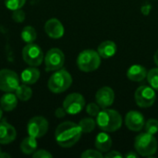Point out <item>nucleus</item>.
<instances>
[{
	"instance_id": "f257e3e1",
	"label": "nucleus",
	"mask_w": 158,
	"mask_h": 158,
	"mask_svg": "<svg viewBox=\"0 0 158 158\" xmlns=\"http://www.w3.org/2000/svg\"><path fill=\"white\" fill-rule=\"evenodd\" d=\"M81 133L82 131L79 124L71 121H65L57 126L55 137L59 146L63 148H69L79 142Z\"/></svg>"
},
{
	"instance_id": "f03ea898",
	"label": "nucleus",
	"mask_w": 158,
	"mask_h": 158,
	"mask_svg": "<svg viewBox=\"0 0 158 158\" xmlns=\"http://www.w3.org/2000/svg\"><path fill=\"white\" fill-rule=\"evenodd\" d=\"M96 124L103 131L114 132L121 128L122 118L116 110L103 108L96 116Z\"/></svg>"
},
{
	"instance_id": "7ed1b4c3",
	"label": "nucleus",
	"mask_w": 158,
	"mask_h": 158,
	"mask_svg": "<svg viewBox=\"0 0 158 158\" xmlns=\"http://www.w3.org/2000/svg\"><path fill=\"white\" fill-rule=\"evenodd\" d=\"M101 64V56L98 52L86 49L80 53L77 58L78 68L83 72H92L96 70Z\"/></svg>"
},
{
	"instance_id": "20e7f679",
	"label": "nucleus",
	"mask_w": 158,
	"mask_h": 158,
	"mask_svg": "<svg viewBox=\"0 0 158 158\" xmlns=\"http://www.w3.org/2000/svg\"><path fill=\"white\" fill-rule=\"evenodd\" d=\"M72 83L71 75L66 69H58L48 80V88L54 94H61Z\"/></svg>"
},
{
	"instance_id": "39448f33",
	"label": "nucleus",
	"mask_w": 158,
	"mask_h": 158,
	"mask_svg": "<svg viewBox=\"0 0 158 158\" xmlns=\"http://www.w3.org/2000/svg\"><path fill=\"white\" fill-rule=\"evenodd\" d=\"M135 149L140 156H152L156 153L157 142L154 135L145 132L139 134L134 143Z\"/></svg>"
},
{
	"instance_id": "423d86ee",
	"label": "nucleus",
	"mask_w": 158,
	"mask_h": 158,
	"mask_svg": "<svg viewBox=\"0 0 158 158\" xmlns=\"http://www.w3.org/2000/svg\"><path fill=\"white\" fill-rule=\"evenodd\" d=\"M22 58L31 67H38L44 60V52L39 45L32 43L27 44L22 49Z\"/></svg>"
},
{
	"instance_id": "0eeeda50",
	"label": "nucleus",
	"mask_w": 158,
	"mask_h": 158,
	"mask_svg": "<svg viewBox=\"0 0 158 158\" xmlns=\"http://www.w3.org/2000/svg\"><path fill=\"white\" fill-rule=\"evenodd\" d=\"M134 98L138 106L147 108L151 107L155 104L156 99V94L155 92V89H153L151 86L142 85L136 90Z\"/></svg>"
},
{
	"instance_id": "6e6552de",
	"label": "nucleus",
	"mask_w": 158,
	"mask_h": 158,
	"mask_svg": "<svg viewBox=\"0 0 158 158\" xmlns=\"http://www.w3.org/2000/svg\"><path fill=\"white\" fill-rule=\"evenodd\" d=\"M19 85V77L16 72L8 69L0 70V90L5 93L15 92Z\"/></svg>"
},
{
	"instance_id": "1a4fd4ad",
	"label": "nucleus",
	"mask_w": 158,
	"mask_h": 158,
	"mask_svg": "<svg viewBox=\"0 0 158 158\" xmlns=\"http://www.w3.org/2000/svg\"><path fill=\"white\" fill-rule=\"evenodd\" d=\"M48 121L44 117H33L31 118L27 125L28 134L36 139L44 136L48 131Z\"/></svg>"
},
{
	"instance_id": "9d476101",
	"label": "nucleus",
	"mask_w": 158,
	"mask_h": 158,
	"mask_svg": "<svg viewBox=\"0 0 158 158\" xmlns=\"http://www.w3.org/2000/svg\"><path fill=\"white\" fill-rule=\"evenodd\" d=\"M65 62L64 53L58 48L50 49L44 56V64L47 71H56L60 69Z\"/></svg>"
},
{
	"instance_id": "9b49d317",
	"label": "nucleus",
	"mask_w": 158,
	"mask_h": 158,
	"mask_svg": "<svg viewBox=\"0 0 158 158\" xmlns=\"http://www.w3.org/2000/svg\"><path fill=\"white\" fill-rule=\"evenodd\" d=\"M84 106L85 99L81 94L78 93L69 94L63 102V107L65 108L67 114L69 115L79 114L84 108Z\"/></svg>"
},
{
	"instance_id": "f8f14e48",
	"label": "nucleus",
	"mask_w": 158,
	"mask_h": 158,
	"mask_svg": "<svg viewBox=\"0 0 158 158\" xmlns=\"http://www.w3.org/2000/svg\"><path fill=\"white\" fill-rule=\"evenodd\" d=\"M125 123L129 130L132 131H140L145 125L143 116L138 111H130L125 118Z\"/></svg>"
},
{
	"instance_id": "ddd939ff",
	"label": "nucleus",
	"mask_w": 158,
	"mask_h": 158,
	"mask_svg": "<svg viewBox=\"0 0 158 158\" xmlns=\"http://www.w3.org/2000/svg\"><path fill=\"white\" fill-rule=\"evenodd\" d=\"M115 100L114 91L107 86L100 88L95 94V101L102 108H107L110 106Z\"/></svg>"
},
{
	"instance_id": "4468645a",
	"label": "nucleus",
	"mask_w": 158,
	"mask_h": 158,
	"mask_svg": "<svg viewBox=\"0 0 158 158\" xmlns=\"http://www.w3.org/2000/svg\"><path fill=\"white\" fill-rule=\"evenodd\" d=\"M44 31L46 34L53 39H59L64 35V26L57 19H50L45 22Z\"/></svg>"
},
{
	"instance_id": "2eb2a0df",
	"label": "nucleus",
	"mask_w": 158,
	"mask_h": 158,
	"mask_svg": "<svg viewBox=\"0 0 158 158\" xmlns=\"http://www.w3.org/2000/svg\"><path fill=\"white\" fill-rule=\"evenodd\" d=\"M17 136V132L15 128L10 125L6 120H3L0 122V143L1 144H8L12 143Z\"/></svg>"
},
{
	"instance_id": "dca6fc26",
	"label": "nucleus",
	"mask_w": 158,
	"mask_h": 158,
	"mask_svg": "<svg viewBox=\"0 0 158 158\" xmlns=\"http://www.w3.org/2000/svg\"><path fill=\"white\" fill-rule=\"evenodd\" d=\"M127 77L132 81H142L147 77V70L142 65H133L127 71Z\"/></svg>"
},
{
	"instance_id": "f3484780",
	"label": "nucleus",
	"mask_w": 158,
	"mask_h": 158,
	"mask_svg": "<svg viewBox=\"0 0 158 158\" xmlns=\"http://www.w3.org/2000/svg\"><path fill=\"white\" fill-rule=\"evenodd\" d=\"M95 147L101 153H106L110 150L112 146V139L106 133V131H103L97 134L95 138Z\"/></svg>"
},
{
	"instance_id": "a211bd4d",
	"label": "nucleus",
	"mask_w": 158,
	"mask_h": 158,
	"mask_svg": "<svg viewBox=\"0 0 158 158\" xmlns=\"http://www.w3.org/2000/svg\"><path fill=\"white\" fill-rule=\"evenodd\" d=\"M39 78H40V71L38 69H36V67H31L25 69L20 75V80L22 83L27 85L35 83L39 80Z\"/></svg>"
},
{
	"instance_id": "6ab92c4d",
	"label": "nucleus",
	"mask_w": 158,
	"mask_h": 158,
	"mask_svg": "<svg viewBox=\"0 0 158 158\" xmlns=\"http://www.w3.org/2000/svg\"><path fill=\"white\" fill-rule=\"evenodd\" d=\"M97 52L101 57L110 58L117 52V44L112 41H105L99 44Z\"/></svg>"
},
{
	"instance_id": "aec40b11",
	"label": "nucleus",
	"mask_w": 158,
	"mask_h": 158,
	"mask_svg": "<svg viewBox=\"0 0 158 158\" xmlns=\"http://www.w3.org/2000/svg\"><path fill=\"white\" fill-rule=\"evenodd\" d=\"M18 97L15 94L6 93L0 99V106L4 111H12L18 105Z\"/></svg>"
},
{
	"instance_id": "412c9836",
	"label": "nucleus",
	"mask_w": 158,
	"mask_h": 158,
	"mask_svg": "<svg viewBox=\"0 0 158 158\" xmlns=\"http://www.w3.org/2000/svg\"><path fill=\"white\" fill-rule=\"evenodd\" d=\"M37 148V141L36 138L28 136L26 137L20 143V150L25 155H31L36 151Z\"/></svg>"
},
{
	"instance_id": "4be33fe9",
	"label": "nucleus",
	"mask_w": 158,
	"mask_h": 158,
	"mask_svg": "<svg viewBox=\"0 0 158 158\" xmlns=\"http://www.w3.org/2000/svg\"><path fill=\"white\" fill-rule=\"evenodd\" d=\"M15 94L20 101H28L32 96V90L27 84H19L15 91Z\"/></svg>"
},
{
	"instance_id": "5701e85b",
	"label": "nucleus",
	"mask_w": 158,
	"mask_h": 158,
	"mask_svg": "<svg viewBox=\"0 0 158 158\" xmlns=\"http://www.w3.org/2000/svg\"><path fill=\"white\" fill-rule=\"evenodd\" d=\"M21 39L27 43V44H31L33 43L36 38H37V32L35 31V29L31 26H26L23 28V30L21 31Z\"/></svg>"
},
{
	"instance_id": "b1692460",
	"label": "nucleus",
	"mask_w": 158,
	"mask_h": 158,
	"mask_svg": "<svg viewBox=\"0 0 158 158\" xmlns=\"http://www.w3.org/2000/svg\"><path fill=\"white\" fill-rule=\"evenodd\" d=\"M79 126L82 132L84 133H90L92 132L96 126V122L91 118H84L79 122Z\"/></svg>"
},
{
	"instance_id": "393cba45",
	"label": "nucleus",
	"mask_w": 158,
	"mask_h": 158,
	"mask_svg": "<svg viewBox=\"0 0 158 158\" xmlns=\"http://www.w3.org/2000/svg\"><path fill=\"white\" fill-rule=\"evenodd\" d=\"M146 78L150 86L156 91H158V68L152 69L149 72H147Z\"/></svg>"
},
{
	"instance_id": "a878e982",
	"label": "nucleus",
	"mask_w": 158,
	"mask_h": 158,
	"mask_svg": "<svg viewBox=\"0 0 158 158\" xmlns=\"http://www.w3.org/2000/svg\"><path fill=\"white\" fill-rule=\"evenodd\" d=\"M144 127H145L146 132H148L152 135H155L158 132V120L155 119V118H151L145 123Z\"/></svg>"
},
{
	"instance_id": "bb28decb",
	"label": "nucleus",
	"mask_w": 158,
	"mask_h": 158,
	"mask_svg": "<svg viewBox=\"0 0 158 158\" xmlns=\"http://www.w3.org/2000/svg\"><path fill=\"white\" fill-rule=\"evenodd\" d=\"M26 3V0H5V5L9 10H16L21 8Z\"/></svg>"
},
{
	"instance_id": "cd10ccee",
	"label": "nucleus",
	"mask_w": 158,
	"mask_h": 158,
	"mask_svg": "<svg viewBox=\"0 0 158 158\" xmlns=\"http://www.w3.org/2000/svg\"><path fill=\"white\" fill-rule=\"evenodd\" d=\"M25 17H26L25 12H24L21 8L13 10V13H12V19H13L15 22H18V23L23 22L24 19H25Z\"/></svg>"
},
{
	"instance_id": "c85d7f7f",
	"label": "nucleus",
	"mask_w": 158,
	"mask_h": 158,
	"mask_svg": "<svg viewBox=\"0 0 158 158\" xmlns=\"http://www.w3.org/2000/svg\"><path fill=\"white\" fill-rule=\"evenodd\" d=\"M86 112L92 117H96L100 112V106L97 103H91L86 106Z\"/></svg>"
},
{
	"instance_id": "c756f323",
	"label": "nucleus",
	"mask_w": 158,
	"mask_h": 158,
	"mask_svg": "<svg viewBox=\"0 0 158 158\" xmlns=\"http://www.w3.org/2000/svg\"><path fill=\"white\" fill-rule=\"evenodd\" d=\"M82 158H103V155L98 150H86L81 156Z\"/></svg>"
},
{
	"instance_id": "7c9ffc66",
	"label": "nucleus",
	"mask_w": 158,
	"mask_h": 158,
	"mask_svg": "<svg viewBox=\"0 0 158 158\" xmlns=\"http://www.w3.org/2000/svg\"><path fill=\"white\" fill-rule=\"evenodd\" d=\"M33 158H51L53 156L46 150H38L32 154Z\"/></svg>"
},
{
	"instance_id": "2f4dec72",
	"label": "nucleus",
	"mask_w": 158,
	"mask_h": 158,
	"mask_svg": "<svg viewBox=\"0 0 158 158\" xmlns=\"http://www.w3.org/2000/svg\"><path fill=\"white\" fill-rule=\"evenodd\" d=\"M67 112L65 110L64 107H57L55 111V116L57 118H62L66 116Z\"/></svg>"
},
{
	"instance_id": "473e14b6",
	"label": "nucleus",
	"mask_w": 158,
	"mask_h": 158,
	"mask_svg": "<svg viewBox=\"0 0 158 158\" xmlns=\"http://www.w3.org/2000/svg\"><path fill=\"white\" fill-rule=\"evenodd\" d=\"M106 158H121L122 157V155L118 152V151H110L109 153H107L106 155Z\"/></svg>"
},
{
	"instance_id": "72a5a7b5",
	"label": "nucleus",
	"mask_w": 158,
	"mask_h": 158,
	"mask_svg": "<svg viewBox=\"0 0 158 158\" xmlns=\"http://www.w3.org/2000/svg\"><path fill=\"white\" fill-rule=\"evenodd\" d=\"M126 157L127 158H137L138 157V155L135 153V152H131L129 154L126 155Z\"/></svg>"
},
{
	"instance_id": "f704fd0d",
	"label": "nucleus",
	"mask_w": 158,
	"mask_h": 158,
	"mask_svg": "<svg viewBox=\"0 0 158 158\" xmlns=\"http://www.w3.org/2000/svg\"><path fill=\"white\" fill-rule=\"evenodd\" d=\"M154 60H155V63L158 66V50L156 52V54L154 56Z\"/></svg>"
},
{
	"instance_id": "c9c22d12",
	"label": "nucleus",
	"mask_w": 158,
	"mask_h": 158,
	"mask_svg": "<svg viewBox=\"0 0 158 158\" xmlns=\"http://www.w3.org/2000/svg\"><path fill=\"white\" fill-rule=\"evenodd\" d=\"M3 157H10V156L7 155V154H5V153H1V154H0V158Z\"/></svg>"
},
{
	"instance_id": "e433bc0d",
	"label": "nucleus",
	"mask_w": 158,
	"mask_h": 158,
	"mask_svg": "<svg viewBox=\"0 0 158 158\" xmlns=\"http://www.w3.org/2000/svg\"><path fill=\"white\" fill-rule=\"evenodd\" d=\"M2 115H3V109H2V107L0 106V119H1V118H2Z\"/></svg>"
},
{
	"instance_id": "4c0bfd02",
	"label": "nucleus",
	"mask_w": 158,
	"mask_h": 158,
	"mask_svg": "<svg viewBox=\"0 0 158 158\" xmlns=\"http://www.w3.org/2000/svg\"><path fill=\"white\" fill-rule=\"evenodd\" d=\"M0 154H1V150H0Z\"/></svg>"
}]
</instances>
